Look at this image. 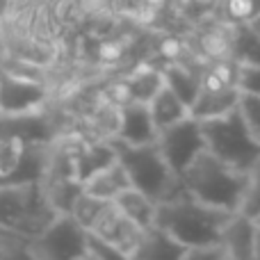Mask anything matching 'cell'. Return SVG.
<instances>
[{"label":"cell","mask_w":260,"mask_h":260,"mask_svg":"<svg viewBox=\"0 0 260 260\" xmlns=\"http://www.w3.org/2000/svg\"><path fill=\"white\" fill-rule=\"evenodd\" d=\"M180 185L194 199L215 208L240 212L249 185V171H240L226 165L210 151H203L180 174Z\"/></svg>","instance_id":"2"},{"label":"cell","mask_w":260,"mask_h":260,"mask_svg":"<svg viewBox=\"0 0 260 260\" xmlns=\"http://www.w3.org/2000/svg\"><path fill=\"white\" fill-rule=\"evenodd\" d=\"M157 146L165 155L167 165L174 169L176 176H180L203 151H206V137H203L201 121L192 114L183 121L165 128L157 133Z\"/></svg>","instance_id":"7"},{"label":"cell","mask_w":260,"mask_h":260,"mask_svg":"<svg viewBox=\"0 0 260 260\" xmlns=\"http://www.w3.org/2000/svg\"><path fill=\"white\" fill-rule=\"evenodd\" d=\"M48 85L23 80L7 71H0V112L18 114L41 110L48 101Z\"/></svg>","instance_id":"9"},{"label":"cell","mask_w":260,"mask_h":260,"mask_svg":"<svg viewBox=\"0 0 260 260\" xmlns=\"http://www.w3.org/2000/svg\"><path fill=\"white\" fill-rule=\"evenodd\" d=\"M233 53L238 62L260 64V37L253 35L247 25H240L233 39Z\"/></svg>","instance_id":"23"},{"label":"cell","mask_w":260,"mask_h":260,"mask_svg":"<svg viewBox=\"0 0 260 260\" xmlns=\"http://www.w3.org/2000/svg\"><path fill=\"white\" fill-rule=\"evenodd\" d=\"M0 139H14L21 144H48L57 139V130L53 119L44 114V110L18 114L0 112Z\"/></svg>","instance_id":"10"},{"label":"cell","mask_w":260,"mask_h":260,"mask_svg":"<svg viewBox=\"0 0 260 260\" xmlns=\"http://www.w3.org/2000/svg\"><path fill=\"white\" fill-rule=\"evenodd\" d=\"M9 5H12V0H0V18L7 16L9 12Z\"/></svg>","instance_id":"32"},{"label":"cell","mask_w":260,"mask_h":260,"mask_svg":"<svg viewBox=\"0 0 260 260\" xmlns=\"http://www.w3.org/2000/svg\"><path fill=\"white\" fill-rule=\"evenodd\" d=\"M162 76H165V85L171 87V89L192 108V103L197 101L199 91H201V87H203V78L192 73L189 69L178 67V64L165 67L162 69Z\"/></svg>","instance_id":"19"},{"label":"cell","mask_w":260,"mask_h":260,"mask_svg":"<svg viewBox=\"0 0 260 260\" xmlns=\"http://www.w3.org/2000/svg\"><path fill=\"white\" fill-rule=\"evenodd\" d=\"M229 14L240 25H247L260 14V0H229Z\"/></svg>","instance_id":"29"},{"label":"cell","mask_w":260,"mask_h":260,"mask_svg":"<svg viewBox=\"0 0 260 260\" xmlns=\"http://www.w3.org/2000/svg\"><path fill=\"white\" fill-rule=\"evenodd\" d=\"M114 148H117V157L128 171L133 187L146 192L157 203L169 199L176 194L183 185H180V176L174 174L169 165H167L165 155H162L157 142L153 144H126L121 139L114 137Z\"/></svg>","instance_id":"3"},{"label":"cell","mask_w":260,"mask_h":260,"mask_svg":"<svg viewBox=\"0 0 260 260\" xmlns=\"http://www.w3.org/2000/svg\"><path fill=\"white\" fill-rule=\"evenodd\" d=\"M240 99H242V91L238 85L233 82H226L217 76L215 71L208 73L203 78V87L199 91L197 101L189 108V114L199 121L203 119H212V117H221V114H229L233 110L240 108Z\"/></svg>","instance_id":"8"},{"label":"cell","mask_w":260,"mask_h":260,"mask_svg":"<svg viewBox=\"0 0 260 260\" xmlns=\"http://www.w3.org/2000/svg\"><path fill=\"white\" fill-rule=\"evenodd\" d=\"M87 235L71 215H57L32 238V253L37 260H78L87 253Z\"/></svg>","instance_id":"6"},{"label":"cell","mask_w":260,"mask_h":260,"mask_svg":"<svg viewBox=\"0 0 260 260\" xmlns=\"http://www.w3.org/2000/svg\"><path fill=\"white\" fill-rule=\"evenodd\" d=\"M165 85V76L162 71H153V69H146V71L135 73L133 78H128L123 82V103L126 101H139V103H148L157 91Z\"/></svg>","instance_id":"20"},{"label":"cell","mask_w":260,"mask_h":260,"mask_svg":"<svg viewBox=\"0 0 260 260\" xmlns=\"http://www.w3.org/2000/svg\"><path fill=\"white\" fill-rule=\"evenodd\" d=\"M87 251H89L91 256H96L99 260H133L130 253L121 251L119 247L105 242V240H101L99 235H94V233L87 235Z\"/></svg>","instance_id":"25"},{"label":"cell","mask_w":260,"mask_h":260,"mask_svg":"<svg viewBox=\"0 0 260 260\" xmlns=\"http://www.w3.org/2000/svg\"><path fill=\"white\" fill-rule=\"evenodd\" d=\"M233 217L235 212L208 206L180 187L169 199L157 203L155 226L165 229L189 249L221 242L226 226L231 224Z\"/></svg>","instance_id":"1"},{"label":"cell","mask_w":260,"mask_h":260,"mask_svg":"<svg viewBox=\"0 0 260 260\" xmlns=\"http://www.w3.org/2000/svg\"><path fill=\"white\" fill-rule=\"evenodd\" d=\"M82 185H85V189L89 194H96V197L108 199V201H114V199L121 197L128 187H133L128 171L123 169V165L119 160L112 162L110 167H105V169H101L99 174H94Z\"/></svg>","instance_id":"16"},{"label":"cell","mask_w":260,"mask_h":260,"mask_svg":"<svg viewBox=\"0 0 260 260\" xmlns=\"http://www.w3.org/2000/svg\"><path fill=\"white\" fill-rule=\"evenodd\" d=\"M183 260H235L224 242L206 244V247H189Z\"/></svg>","instance_id":"28"},{"label":"cell","mask_w":260,"mask_h":260,"mask_svg":"<svg viewBox=\"0 0 260 260\" xmlns=\"http://www.w3.org/2000/svg\"><path fill=\"white\" fill-rule=\"evenodd\" d=\"M144 231L146 229H142V226H137L133 219H128V217L117 208V203L112 201L110 208L101 215V219L96 221L94 229H91L89 233L99 235L101 240L119 247L121 251L133 253L135 247L139 244V240H142Z\"/></svg>","instance_id":"11"},{"label":"cell","mask_w":260,"mask_h":260,"mask_svg":"<svg viewBox=\"0 0 260 260\" xmlns=\"http://www.w3.org/2000/svg\"><path fill=\"white\" fill-rule=\"evenodd\" d=\"M253 221H256V224L260 226V215H258V217H256V219H253Z\"/></svg>","instance_id":"34"},{"label":"cell","mask_w":260,"mask_h":260,"mask_svg":"<svg viewBox=\"0 0 260 260\" xmlns=\"http://www.w3.org/2000/svg\"><path fill=\"white\" fill-rule=\"evenodd\" d=\"M240 212L244 217H249V219H256L260 215V160L249 169V185Z\"/></svg>","instance_id":"24"},{"label":"cell","mask_w":260,"mask_h":260,"mask_svg":"<svg viewBox=\"0 0 260 260\" xmlns=\"http://www.w3.org/2000/svg\"><path fill=\"white\" fill-rule=\"evenodd\" d=\"M110 203H112V201L101 199V197H96V194H89L87 189H82L80 197L76 199V203H73V208H71V212H69V215H71L73 219L82 226V229L91 231L96 221L101 219V215H103V212L110 208Z\"/></svg>","instance_id":"21"},{"label":"cell","mask_w":260,"mask_h":260,"mask_svg":"<svg viewBox=\"0 0 260 260\" xmlns=\"http://www.w3.org/2000/svg\"><path fill=\"white\" fill-rule=\"evenodd\" d=\"M187 253V247L183 242L169 235L160 226H151L144 231L139 244L130 253L133 260H183Z\"/></svg>","instance_id":"14"},{"label":"cell","mask_w":260,"mask_h":260,"mask_svg":"<svg viewBox=\"0 0 260 260\" xmlns=\"http://www.w3.org/2000/svg\"><path fill=\"white\" fill-rule=\"evenodd\" d=\"M7 55V37H5V18H0V59Z\"/></svg>","instance_id":"30"},{"label":"cell","mask_w":260,"mask_h":260,"mask_svg":"<svg viewBox=\"0 0 260 260\" xmlns=\"http://www.w3.org/2000/svg\"><path fill=\"white\" fill-rule=\"evenodd\" d=\"M117 139L126 144H153L157 139V126L151 117L148 103L126 101L119 108Z\"/></svg>","instance_id":"12"},{"label":"cell","mask_w":260,"mask_h":260,"mask_svg":"<svg viewBox=\"0 0 260 260\" xmlns=\"http://www.w3.org/2000/svg\"><path fill=\"white\" fill-rule=\"evenodd\" d=\"M148 110H151V117L157 126V133L189 117V105L167 85H162V89L148 101Z\"/></svg>","instance_id":"15"},{"label":"cell","mask_w":260,"mask_h":260,"mask_svg":"<svg viewBox=\"0 0 260 260\" xmlns=\"http://www.w3.org/2000/svg\"><path fill=\"white\" fill-rule=\"evenodd\" d=\"M76 176L80 183L89 180L94 174H99L101 169L110 167L112 162H117V148H114L112 139H85L78 137L76 142Z\"/></svg>","instance_id":"13"},{"label":"cell","mask_w":260,"mask_h":260,"mask_svg":"<svg viewBox=\"0 0 260 260\" xmlns=\"http://www.w3.org/2000/svg\"><path fill=\"white\" fill-rule=\"evenodd\" d=\"M59 212L48 203L41 183L0 185V226L35 238Z\"/></svg>","instance_id":"5"},{"label":"cell","mask_w":260,"mask_h":260,"mask_svg":"<svg viewBox=\"0 0 260 260\" xmlns=\"http://www.w3.org/2000/svg\"><path fill=\"white\" fill-rule=\"evenodd\" d=\"M201 130L206 137V148L226 165L249 171L260 160V142L249 130L240 108L221 117L203 119Z\"/></svg>","instance_id":"4"},{"label":"cell","mask_w":260,"mask_h":260,"mask_svg":"<svg viewBox=\"0 0 260 260\" xmlns=\"http://www.w3.org/2000/svg\"><path fill=\"white\" fill-rule=\"evenodd\" d=\"M240 112H242L244 121H247L249 130L253 133V137L260 142V96L242 94V99H240Z\"/></svg>","instance_id":"27"},{"label":"cell","mask_w":260,"mask_h":260,"mask_svg":"<svg viewBox=\"0 0 260 260\" xmlns=\"http://www.w3.org/2000/svg\"><path fill=\"white\" fill-rule=\"evenodd\" d=\"M0 260H37L32 253V238L0 226Z\"/></svg>","instance_id":"22"},{"label":"cell","mask_w":260,"mask_h":260,"mask_svg":"<svg viewBox=\"0 0 260 260\" xmlns=\"http://www.w3.org/2000/svg\"><path fill=\"white\" fill-rule=\"evenodd\" d=\"M117 208L128 217L133 219L137 226L142 229H151L155 226V217H157V201L153 197H148L146 192L137 187H128L121 197L114 199Z\"/></svg>","instance_id":"17"},{"label":"cell","mask_w":260,"mask_h":260,"mask_svg":"<svg viewBox=\"0 0 260 260\" xmlns=\"http://www.w3.org/2000/svg\"><path fill=\"white\" fill-rule=\"evenodd\" d=\"M41 187H44V194L50 206L59 215H69L76 199L85 189V185L78 178H48V180H41Z\"/></svg>","instance_id":"18"},{"label":"cell","mask_w":260,"mask_h":260,"mask_svg":"<svg viewBox=\"0 0 260 260\" xmlns=\"http://www.w3.org/2000/svg\"><path fill=\"white\" fill-rule=\"evenodd\" d=\"M247 27L253 32V35H258V37H260V14H258L256 18H253V21H249V23H247Z\"/></svg>","instance_id":"31"},{"label":"cell","mask_w":260,"mask_h":260,"mask_svg":"<svg viewBox=\"0 0 260 260\" xmlns=\"http://www.w3.org/2000/svg\"><path fill=\"white\" fill-rule=\"evenodd\" d=\"M78 260H99V258H96V256H91V253H89V251H87V253H85V256H80V258H78Z\"/></svg>","instance_id":"33"},{"label":"cell","mask_w":260,"mask_h":260,"mask_svg":"<svg viewBox=\"0 0 260 260\" xmlns=\"http://www.w3.org/2000/svg\"><path fill=\"white\" fill-rule=\"evenodd\" d=\"M238 87L242 94L260 96V64H251V62L238 64Z\"/></svg>","instance_id":"26"}]
</instances>
